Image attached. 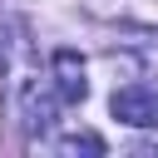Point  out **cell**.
Here are the masks:
<instances>
[{"label":"cell","instance_id":"6da1fadb","mask_svg":"<svg viewBox=\"0 0 158 158\" xmlns=\"http://www.w3.org/2000/svg\"><path fill=\"white\" fill-rule=\"evenodd\" d=\"M114 118L133 123V128H153L158 123V89H143V84H128L114 94Z\"/></svg>","mask_w":158,"mask_h":158},{"label":"cell","instance_id":"7a4b0ae2","mask_svg":"<svg viewBox=\"0 0 158 158\" xmlns=\"http://www.w3.org/2000/svg\"><path fill=\"white\" fill-rule=\"evenodd\" d=\"M54 84H59V99L64 104H79L89 94V79H84V59L74 49H54Z\"/></svg>","mask_w":158,"mask_h":158},{"label":"cell","instance_id":"3957f363","mask_svg":"<svg viewBox=\"0 0 158 158\" xmlns=\"http://www.w3.org/2000/svg\"><path fill=\"white\" fill-rule=\"evenodd\" d=\"M59 153H104V138L99 133H74V138L59 143Z\"/></svg>","mask_w":158,"mask_h":158}]
</instances>
